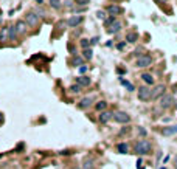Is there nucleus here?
Listing matches in <instances>:
<instances>
[{
  "mask_svg": "<svg viewBox=\"0 0 177 169\" xmlns=\"http://www.w3.org/2000/svg\"><path fill=\"white\" fill-rule=\"evenodd\" d=\"M151 151H152V144H151V141H148V140H140L135 144V152L138 155L151 154Z\"/></svg>",
  "mask_w": 177,
  "mask_h": 169,
  "instance_id": "1",
  "label": "nucleus"
},
{
  "mask_svg": "<svg viewBox=\"0 0 177 169\" xmlns=\"http://www.w3.org/2000/svg\"><path fill=\"white\" fill-rule=\"evenodd\" d=\"M151 64H152V56H149V54H141V56H138V59H137L135 67L137 68H146Z\"/></svg>",
  "mask_w": 177,
  "mask_h": 169,
  "instance_id": "2",
  "label": "nucleus"
},
{
  "mask_svg": "<svg viewBox=\"0 0 177 169\" xmlns=\"http://www.w3.org/2000/svg\"><path fill=\"white\" fill-rule=\"evenodd\" d=\"M138 99L140 101L152 99V90L148 89V87H140V89H138Z\"/></svg>",
  "mask_w": 177,
  "mask_h": 169,
  "instance_id": "3",
  "label": "nucleus"
},
{
  "mask_svg": "<svg viewBox=\"0 0 177 169\" xmlns=\"http://www.w3.org/2000/svg\"><path fill=\"white\" fill-rule=\"evenodd\" d=\"M113 121L118 124H128L131 121V116L126 112H117V113H113Z\"/></svg>",
  "mask_w": 177,
  "mask_h": 169,
  "instance_id": "4",
  "label": "nucleus"
},
{
  "mask_svg": "<svg viewBox=\"0 0 177 169\" xmlns=\"http://www.w3.org/2000/svg\"><path fill=\"white\" fill-rule=\"evenodd\" d=\"M173 102H174L173 95H163L162 98H160V107L162 109H169L171 106H173Z\"/></svg>",
  "mask_w": 177,
  "mask_h": 169,
  "instance_id": "5",
  "label": "nucleus"
},
{
  "mask_svg": "<svg viewBox=\"0 0 177 169\" xmlns=\"http://www.w3.org/2000/svg\"><path fill=\"white\" fill-rule=\"evenodd\" d=\"M82 20H84V17L82 16H79V14H76V16H71V17L69 19V26H71V28H76L78 25H81L82 23Z\"/></svg>",
  "mask_w": 177,
  "mask_h": 169,
  "instance_id": "6",
  "label": "nucleus"
},
{
  "mask_svg": "<svg viewBox=\"0 0 177 169\" xmlns=\"http://www.w3.org/2000/svg\"><path fill=\"white\" fill-rule=\"evenodd\" d=\"M25 19H26V23H28L30 26H36L37 23H39V16H37L36 13H28Z\"/></svg>",
  "mask_w": 177,
  "mask_h": 169,
  "instance_id": "7",
  "label": "nucleus"
},
{
  "mask_svg": "<svg viewBox=\"0 0 177 169\" xmlns=\"http://www.w3.org/2000/svg\"><path fill=\"white\" fill-rule=\"evenodd\" d=\"M112 118H113V113H112V112L104 110V112H101V115H99V123H101V124H106V123H109Z\"/></svg>",
  "mask_w": 177,
  "mask_h": 169,
  "instance_id": "8",
  "label": "nucleus"
},
{
  "mask_svg": "<svg viewBox=\"0 0 177 169\" xmlns=\"http://www.w3.org/2000/svg\"><path fill=\"white\" fill-rule=\"evenodd\" d=\"M107 11H109L110 16H113V17H115V16H120L121 13H123V8L118 6V5H110V6L107 8Z\"/></svg>",
  "mask_w": 177,
  "mask_h": 169,
  "instance_id": "9",
  "label": "nucleus"
},
{
  "mask_svg": "<svg viewBox=\"0 0 177 169\" xmlns=\"http://www.w3.org/2000/svg\"><path fill=\"white\" fill-rule=\"evenodd\" d=\"M76 84L79 87H88L90 85V78L88 76H78L76 78Z\"/></svg>",
  "mask_w": 177,
  "mask_h": 169,
  "instance_id": "10",
  "label": "nucleus"
},
{
  "mask_svg": "<svg viewBox=\"0 0 177 169\" xmlns=\"http://www.w3.org/2000/svg\"><path fill=\"white\" fill-rule=\"evenodd\" d=\"M163 92H165V85H162V84L157 85L156 89L152 90V99H157L158 96H162V95H163Z\"/></svg>",
  "mask_w": 177,
  "mask_h": 169,
  "instance_id": "11",
  "label": "nucleus"
},
{
  "mask_svg": "<svg viewBox=\"0 0 177 169\" xmlns=\"http://www.w3.org/2000/svg\"><path fill=\"white\" fill-rule=\"evenodd\" d=\"M121 28H123V23H121V22H118V20H117V22H113V23L110 25V28H109L107 31L110 33V34H113V33H118V31H120Z\"/></svg>",
  "mask_w": 177,
  "mask_h": 169,
  "instance_id": "12",
  "label": "nucleus"
},
{
  "mask_svg": "<svg viewBox=\"0 0 177 169\" xmlns=\"http://www.w3.org/2000/svg\"><path fill=\"white\" fill-rule=\"evenodd\" d=\"M16 31H17V34H24V33L26 31V22L19 20L17 23H16Z\"/></svg>",
  "mask_w": 177,
  "mask_h": 169,
  "instance_id": "13",
  "label": "nucleus"
},
{
  "mask_svg": "<svg viewBox=\"0 0 177 169\" xmlns=\"http://www.w3.org/2000/svg\"><path fill=\"white\" fill-rule=\"evenodd\" d=\"M141 79L145 81L148 85H152V84H154V78H152L151 73H143V75H141Z\"/></svg>",
  "mask_w": 177,
  "mask_h": 169,
  "instance_id": "14",
  "label": "nucleus"
},
{
  "mask_svg": "<svg viewBox=\"0 0 177 169\" xmlns=\"http://www.w3.org/2000/svg\"><path fill=\"white\" fill-rule=\"evenodd\" d=\"M162 133L163 135H174V133H177V126L165 127V129H162Z\"/></svg>",
  "mask_w": 177,
  "mask_h": 169,
  "instance_id": "15",
  "label": "nucleus"
},
{
  "mask_svg": "<svg viewBox=\"0 0 177 169\" xmlns=\"http://www.w3.org/2000/svg\"><path fill=\"white\" fill-rule=\"evenodd\" d=\"M126 40L129 43H135L138 40V34L137 33H128V34H126Z\"/></svg>",
  "mask_w": 177,
  "mask_h": 169,
  "instance_id": "16",
  "label": "nucleus"
},
{
  "mask_svg": "<svg viewBox=\"0 0 177 169\" xmlns=\"http://www.w3.org/2000/svg\"><path fill=\"white\" fill-rule=\"evenodd\" d=\"M81 109H87L92 106V98H84V99H81V102L78 104Z\"/></svg>",
  "mask_w": 177,
  "mask_h": 169,
  "instance_id": "17",
  "label": "nucleus"
},
{
  "mask_svg": "<svg viewBox=\"0 0 177 169\" xmlns=\"http://www.w3.org/2000/svg\"><path fill=\"white\" fill-rule=\"evenodd\" d=\"M117 149H118L120 154H128V152H129V146L126 144V143H120L117 146Z\"/></svg>",
  "mask_w": 177,
  "mask_h": 169,
  "instance_id": "18",
  "label": "nucleus"
},
{
  "mask_svg": "<svg viewBox=\"0 0 177 169\" xmlns=\"http://www.w3.org/2000/svg\"><path fill=\"white\" fill-rule=\"evenodd\" d=\"M17 36V31H16V26H8V39H16Z\"/></svg>",
  "mask_w": 177,
  "mask_h": 169,
  "instance_id": "19",
  "label": "nucleus"
},
{
  "mask_svg": "<svg viewBox=\"0 0 177 169\" xmlns=\"http://www.w3.org/2000/svg\"><path fill=\"white\" fill-rule=\"evenodd\" d=\"M95 107H96L98 112H104V110H106V107H107V102L106 101H99Z\"/></svg>",
  "mask_w": 177,
  "mask_h": 169,
  "instance_id": "20",
  "label": "nucleus"
},
{
  "mask_svg": "<svg viewBox=\"0 0 177 169\" xmlns=\"http://www.w3.org/2000/svg\"><path fill=\"white\" fill-rule=\"evenodd\" d=\"M82 56H84L86 59H88V61H90V59L93 58V51L90 50V48H86V50L82 51Z\"/></svg>",
  "mask_w": 177,
  "mask_h": 169,
  "instance_id": "21",
  "label": "nucleus"
},
{
  "mask_svg": "<svg viewBox=\"0 0 177 169\" xmlns=\"http://www.w3.org/2000/svg\"><path fill=\"white\" fill-rule=\"evenodd\" d=\"M82 169H93V160L92 158H87L82 165Z\"/></svg>",
  "mask_w": 177,
  "mask_h": 169,
  "instance_id": "22",
  "label": "nucleus"
},
{
  "mask_svg": "<svg viewBox=\"0 0 177 169\" xmlns=\"http://www.w3.org/2000/svg\"><path fill=\"white\" fill-rule=\"evenodd\" d=\"M121 84H123L124 87H126V89H128L129 92H132V90H134V85H132L131 82H129V81H124V79H121Z\"/></svg>",
  "mask_w": 177,
  "mask_h": 169,
  "instance_id": "23",
  "label": "nucleus"
},
{
  "mask_svg": "<svg viewBox=\"0 0 177 169\" xmlns=\"http://www.w3.org/2000/svg\"><path fill=\"white\" fill-rule=\"evenodd\" d=\"M50 5H51L54 9H59L61 8V2H59V0H50Z\"/></svg>",
  "mask_w": 177,
  "mask_h": 169,
  "instance_id": "24",
  "label": "nucleus"
},
{
  "mask_svg": "<svg viewBox=\"0 0 177 169\" xmlns=\"http://www.w3.org/2000/svg\"><path fill=\"white\" fill-rule=\"evenodd\" d=\"M70 92H73V93H79V92H81V87H79L78 84H76V85H71V87H70Z\"/></svg>",
  "mask_w": 177,
  "mask_h": 169,
  "instance_id": "25",
  "label": "nucleus"
},
{
  "mask_svg": "<svg viewBox=\"0 0 177 169\" xmlns=\"http://www.w3.org/2000/svg\"><path fill=\"white\" fill-rule=\"evenodd\" d=\"M73 64H75V67L79 68L81 65H82V59H81V58H75V59H73Z\"/></svg>",
  "mask_w": 177,
  "mask_h": 169,
  "instance_id": "26",
  "label": "nucleus"
},
{
  "mask_svg": "<svg viewBox=\"0 0 177 169\" xmlns=\"http://www.w3.org/2000/svg\"><path fill=\"white\" fill-rule=\"evenodd\" d=\"M96 17L101 19V20H106V13H104V11H98V13H96Z\"/></svg>",
  "mask_w": 177,
  "mask_h": 169,
  "instance_id": "27",
  "label": "nucleus"
},
{
  "mask_svg": "<svg viewBox=\"0 0 177 169\" xmlns=\"http://www.w3.org/2000/svg\"><path fill=\"white\" fill-rule=\"evenodd\" d=\"M88 43H90V42H88V39H82L81 40V47L86 50V48H88Z\"/></svg>",
  "mask_w": 177,
  "mask_h": 169,
  "instance_id": "28",
  "label": "nucleus"
},
{
  "mask_svg": "<svg viewBox=\"0 0 177 169\" xmlns=\"http://www.w3.org/2000/svg\"><path fill=\"white\" fill-rule=\"evenodd\" d=\"M113 22H117V17H113V16H110V17L106 20V25H112Z\"/></svg>",
  "mask_w": 177,
  "mask_h": 169,
  "instance_id": "29",
  "label": "nucleus"
},
{
  "mask_svg": "<svg viewBox=\"0 0 177 169\" xmlns=\"http://www.w3.org/2000/svg\"><path fill=\"white\" fill-rule=\"evenodd\" d=\"M137 132H138V135H140V137H146V130L143 129V127H138Z\"/></svg>",
  "mask_w": 177,
  "mask_h": 169,
  "instance_id": "30",
  "label": "nucleus"
},
{
  "mask_svg": "<svg viewBox=\"0 0 177 169\" xmlns=\"http://www.w3.org/2000/svg\"><path fill=\"white\" fill-rule=\"evenodd\" d=\"M6 33H8V28H3V31L0 33V40H3L6 37Z\"/></svg>",
  "mask_w": 177,
  "mask_h": 169,
  "instance_id": "31",
  "label": "nucleus"
},
{
  "mask_svg": "<svg viewBox=\"0 0 177 169\" xmlns=\"http://www.w3.org/2000/svg\"><path fill=\"white\" fill-rule=\"evenodd\" d=\"M78 70H79V73H86L87 72V65H81Z\"/></svg>",
  "mask_w": 177,
  "mask_h": 169,
  "instance_id": "32",
  "label": "nucleus"
},
{
  "mask_svg": "<svg viewBox=\"0 0 177 169\" xmlns=\"http://www.w3.org/2000/svg\"><path fill=\"white\" fill-rule=\"evenodd\" d=\"M124 47H126V43H124V42H121V43H118V45H117V48H118V50H123Z\"/></svg>",
  "mask_w": 177,
  "mask_h": 169,
  "instance_id": "33",
  "label": "nucleus"
},
{
  "mask_svg": "<svg viewBox=\"0 0 177 169\" xmlns=\"http://www.w3.org/2000/svg\"><path fill=\"white\" fill-rule=\"evenodd\" d=\"M59 154H61V155H70L71 152H70V151H62V152H59Z\"/></svg>",
  "mask_w": 177,
  "mask_h": 169,
  "instance_id": "34",
  "label": "nucleus"
},
{
  "mask_svg": "<svg viewBox=\"0 0 177 169\" xmlns=\"http://www.w3.org/2000/svg\"><path fill=\"white\" fill-rule=\"evenodd\" d=\"M96 42H98V39H96V37H93V39L90 40V43H96Z\"/></svg>",
  "mask_w": 177,
  "mask_h": 169,
  "instance_id": "35",
  "label": "nucleus"
},
{
  "mask_svg": "<svg viewBox=\"0 0 177 169\" xmlns=\"http://www.w3.org/2000/svg\"><path fill=\"white\" fill-rule=\"evenodd\" d=\"M37 3H42V0H37Z\"/></svg>",
  "mask_w": 177,
  "mask_h": 169,
  "instance_id": "36",
  "label": "nucleus"
},
{
  "mask_svg": "<svg viewBox=\"0 0 177 169\" xmlns=\"http://www.w3.org/2000/svg\"><path fill=\"white\" fill-rule=\"evenodd\" d=\"M158 2H166V0H158Z\"/></svg>",
  "mask_w": 177,
  "mask_h": 169,
  "instance_id": "37",
  "label": "nucleus"
},
{
  "mask_svg": "<svg viewBox=\"0 0 177 169\" xmlns=\"http://www.w3.org/2000/svg\"><path fill=\"white\" fill-rule=\"evenodd\" d=\"M176 165H177V155H176Z\"/></svg>",
  "mask_w": 177,
  "mask_h": 169,
  "instance_id": "38",
  "label": "nucleus"
},
{
  "mask_svg": "<svg viewBox=\"0 0 177 169\" xmlns=\"http://www.w3.org/2000/svg\"><path fill=\"white\" fill-rule=\"evenodd\" d=\"M160 169H166V168H165V166H163V168H160Z\"/></svg>",
  "mask_w": 177,
  "mask_h": 169,
  "instance_id": "39",
  "label": "nucleus"
},
{
  "mask_svg": "<svg viewBox=\"0 0 177 169\" xmlns=\"http://www.w3.org/2000/svg\"><path fill=\"white\" fill-rule=\"evenodd\" d=\"M176 169H177V165H176Z\"/></svg>",
  "mask_w": 177,
  "mask_h": 169,
  "instance_id": "40",
  "label": "nucleus"
},
{
  "mask_svg": "<svg viewBox=\"0 0 177 169\" xmlns=\"http://www.w3.org/2000/svg\"><path fill=\"white\" fill-rule=\"evenodd\" d=\"M113 2H115V0H113Z\"/></svg>",
  "mask_w": 177,
  "mask_h": 169,
  "instance_id": "41",
  "label": "nucleus"
}]
</instances>
